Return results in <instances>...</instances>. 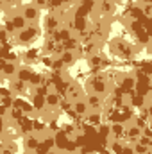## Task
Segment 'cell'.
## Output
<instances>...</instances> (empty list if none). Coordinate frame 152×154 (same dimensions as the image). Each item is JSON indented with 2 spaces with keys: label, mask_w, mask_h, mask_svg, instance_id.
<instances>
[{
  "label": "cell",
  "mask_w": 152,
  "mask_h": 154,
  "mask_svg": "<svg viewBox=\"0 0 152 154\" xmlns=\"http://www.w3.org/2000/svg\"><path fill=\"white\" fill-rule=\"evenodd\" d=\"M86 90L90 93H95V95H100L102 99L109 93V82L104 74H99V75H93L88 79L86 82Z\"/></svg>",
  "instance_id": "cell-1"
},
{
  "label": "cell",
  "mask_w": 152,
  "mask_h": 154,
  "mask_svg": "<svg viewBox=\"0 0 152 154\" xmlns=\"http://www.w3.org/2000/svg\"><path fill=\"white\" fill-rule=\"evenodd\" d=\"M41 36V29H39L36 23H27L22 31H18L16 32V41L20 43V45H31L32 41H36V39Z\"/></svg>",
  "instance_id": "cell-2"
},
{
  "label": "cell",
  "mask_w": 152,
  "mask_h": 154,
  "mask_svg": "<svg viewBox=\"0 0 152 154\" xmlns=\"http://www.w3.org/2000/svg\"><path fill=\"white\" fill-rule=\"evenodd\" d=\"M109 47H111V52H113L114 56H118L122 59H131L136 54V48L131 43H127V41H123V39H120V38L113 39Z\"/></svg>",
  "instance_id": "cell-3"
},
{
  "label": "cell",
  "mask_w": 152,
  "mask_h": 154,
  "mask_svg": "<svg viewBox=\"0 0 152 154\" xmlns=\"http://www.w3.org/2000/svg\"><path fill=\"white\" fill-rule=\"evenodd\" d=\"M22 16L25 18V22L27 23H36L39 20V16H41V11H39L36 5H23V9H22Z\"/></svg>",
  "instance_id": "cell-4"
},
{
  "label": "cell",
  "mask_w": 152,
  "mask_h": 154,
  "mask_svg": "<svg viewBox=\"0 0 152 154\" xmlns=\"http://www.w3.org/2000/svg\"><path fill=\"white\" fill-rule=\"evenodd\" d=\"M88 27H90V23H88V20H86L84 16H75V18L70 22V31L75 32V36H79L81 32H86Z\"/></svg>",
  "instance_id": "cell-5"
},
{
  "label": "cell",
  "mask_w": 152,
  "mask_h": 154,
  "mask_svg": "<svg viewBox=\"0 0 152 154\" xmlns=\"http://www.w3.org/2000/svg\"><path fill=\"white\" fill-rule=\"evenodd\" d=\"M39 142H41V138H39L38 133H27V134H23V149L27 152H32L38 147Z\"/></svg>",
  "instance_id": "cell-6"
},
{
  "label": "cell",
  "mask_w": 152,
  "mask_h": 154,
  "mask_svg": "<svg viewBox=\"0 0 152 154\" xmlns=\"http://www.w3.org/2000/svg\"><path fill=\"white\" fill-rule=\"evenodd\" d=\"M61 95L57 93V91H48L47 95H45V108H48V109H52V111H56L59 106H61Z\"/></svg>",
  "instance_id": "cell-7"
},
{
  "label": "cell",
  "mask_w": 152,
  "mask_h": 154,
  "mask_svg": "<svg viewBox=\"0 0 152 154\" xmlns=\"http://www.w3.org/2000/svg\"><path fill=\"white\" fill-rule=\"evenodd\" d=\"M13 108L20 109L23 115H32V113H34V108H32V104H31L29 100L22 99V97H16V99H13Z\"/></svg>",
  "instance_id": "cell-8"
},
{
  "label": "cell",
  "mask_w": 152,
  "mask_h": 154,
  "mask_svg": "<svg viewBox=\"0 0 152 154\" xmlns=\"http://www.w3.org/2000/svg\"><path fill=\"white\" fill-rule=\"evenodd\" d=\"M84 100H86V104H88V108H90L91 111H100V109H102L104 99H102L100 95H95V93H88Z\"/></svg>",
  "instance_id": "cell-9"
},
{
  "label": "cell",
  "mask_w": 152,
  "mask_h": 154,
  "mask_svg": "<svg viewBox=\"0 0 152 154\" xmlns=\"http://www.w3.org/2000/svg\"><path fill=\"white\" fill-rule=\"evenodd\" d=\"M65 95H66V100H70V102H75L79 99H82V91H81L79 84H75V82L68 84V88L65 90Z\"/></svg>",
  "instance_id": "cell-10"
},
{
  "label": "cell",
  "mask_w": 152,
  "mask_h": 154,
  "mask_svg": "<svg viewBox=\"0 0 152 154\" xmlns=\"http://www.w3.org/2000/svg\"><path fill=\"white\" fill-rule=\"evenodd\" d=\"M140 136H141V129H140L134 122H131V124L125 125V138H127L131 143H134Z\"/></svg>",
  "instance_id": "cell-11"
},
{
  "label": "cell",
  "mask_w": 152,
  "mask_h": 154,
  "mask_svg": "<svg viewBox=\"0 0 152 154\" xmlns=\"http://www.w3.org/2000/svg\"><path fill=\"white\" fill-rule=\"evenodd\" d=\"M61 27V20H59V16H56V14H48L47 16V20H45V25H43V29L48 32V34H52L54 31H57Z\"/></svg>",
  "instance_id": "cell-12"
},
{
  "label": "cell",
  "mask_w": 152,
  "mask_h": 154,
  "mask_svg": "<svg viewBox=\"0 0 152 154\" xmlns=\"http://www.w3.org/2000/svg\"><path fill=\"white\" fill-rule=\"evenodd\" d=\"M109 133H111V138L113 140H123L125 138V124L123 122H114V124H111Z\"/></svg>",
  "instance_id": "cell-13"
},
{
  "label": "cell",
  "mask_w": 152,
  "mask_h": 154,
  "mask_svg": "<svg viewBox=\"0 0 152 154\" xmlns=\"http://www.w3.org/2000/svg\"><path fill=\"white\" fill-rule=\"evenodd\" d=\"M16 70H18V63H11V61H4V63H0L2 77H13V79H14Z\"/></svg>",
  "instance_id": "cell-14"
},
{
  "label": "cell",
  "mask_w": 152,
  "mask_h": 154,
  "mask_svg": "<svg viewBox=\"0 0 152 154\" xmlns=\"http://www.w3.org/2000/svg\"><path fill=\"white\" fill-rule=\"evenodd\" d=\"M72 109H74V113H75L77 116H81V118H84V116L88 115V111H90V108H88V104H86L84 99L75 100V102L72 104Z\"/></svg>",
  "instance_id": "cell-15"
},
{
  "label": "cell",
  "mask_w": 152,
  "mask_h": 154,
  "mask_svg": "<svg viewBox=\"0 0 152 154\" xmlns=\"http://www.w3.org/2000/svg\"><path fill=\"white\" fill-rule=\"evenodd\" d=\"M59 59H61V63L65 66H72L77 61V52L75 50H63L61 56H59Z\"/></svg>",
  "instance_id": "cell-16"
},
{
  "label": "cell",
  "mask_w": 152,
  "mask_h": 154,
  "mask_svg": "<svg viewBox=\"0 0 152 154\" xmlns=\"http://www.w3.org/2000/svg\"><path fill=\"white\" fill-rule=\"evenodd\" d=\"M104 63H106V59L97 52V54H91V56H88V65L93 68V70H99L100 66H104Z\"/></svg>",
  "instance_id": "cell-17"
},
{
  "label": "cell",
  "mask_w": 152,
  "mask_h": 154,
  "mask_svg": "<svg viewBox=\"0 0 152 154\" xmlns=\"http://www.w3.org/2000/svg\"><path fill=\"white\" fill-rule=\"evenodd\" d=\"M16 125H18V129H20L23 134H27V133H32V120L25 118L23 115L16 120Z\"/></svg>",
  "instance_id": "cell-18"
},
{
  "label": "cell",
  "mask_w": 152,
  "mask_h": 154,
  "mask_svg": "<svg viewBox=\"0 0 152 154\" xmlns=\"http://www.w3.org/2000/svg\"><path fill=\"white\" fill-rule=\"evenodd\" d=\"M100 13L102 14H106V16H109V14H113L114 9H116V2L114 0H100Z\"/></svg>",
  "instance_id": "cell-19"
},
{
  "label": "cell",
  "mask_w": 152,
  "mask_h": 154,
  "mask_svg": "<svg viewBox=\"0 0 152 154\" xmlns=\"http://www.w3.org/2000/svg\"><path fill=\"white\" fill-rule=\"evenodd\" d=\"M9 88H11V93L22 95V93H25V90H27V82H22V81H18V79H13L11 84H9Z\"/></svg>",
  "instance_id": "cell-20"
},
{
  "label": "cell",
  "mask_w": 152,
  "mask_h": 154,
  "mask_svg": "<svg viewBox=\"0 0 152 154\" xmlns=\"http://www.w3.org/2000/svg\"><path fill=\"white\" fill-rule=\"evenodd\" d=\"M86 118V122L88 124H91V125H95V127H99L100 124H102V113L100 111H88V115L84 116Z\"/></svg>",
  "instance_id": "cell-21"
},
{
  "label": "cell",
  "mask_w": 152,
  "mask_h": 154,
  "mask_svg": "<svg viewBox=\"0 0 152 154\" xmlns=\"http://www.w3.org/2000/svg\"><path fill=\"white\" fill-rule=\"evenodd\" d=\"M11 23H13V27H14V31L18 32V31H22L25 25H27V22H25V18L22 16V13H16V14H13L11 18Z\"/></svg>",
  "instance_id": "cell-22"
},
{
  "label": "cell",
  "mask_w": 152,
  "mask_h": 154,
  "mask_svg": "<svg viewBox=\"0 0 152 154\" xmlns=\"http://www.w3.org/2000/svg\"><path fill=\"white\" fill-rule=\"evenodd\" d=\"M31 75H32V70H31V68H27V66H18V70H16V75H14V79L22 81V82H29Z\"/></svg>",
  "instance_id": "cell-23"
},
{
  "label": "cell",
  "mask_w": 152,
  "mask_h": 154,
  "mask_svg": "<svg viewBox=\"0 0 152 154\" xmlns=\"http://www.w3.org/2000/svg\"><path fill=\"white\" fill-rule=\"evenodd\" d=\"M66 143H68L66 133H65V131H57V134L54 136V145H56V149H65Z\"/></svg>",
  "instance_id": "cell-24"
},
{
  "label": "cell",
  "mask_w": 152,
  "mask_h": 154,
  "mask_svg": "<svg viewBox=\"0 0 152 154\" xmlns=\"http://www.w3.org/2000/svg\"><path fill=\"white\" fill-rule=\"evenodd\" d=\"M56 45H57V43H56L54 39L48 36V38L45 39L43 47H41V52H43L45 56H52V54H54V50H56Z\"/></svg>",
  "instance_id": "cell-25"
},
{
  "label": "cell",
  "mask_w": 152,
  "mask_h": 154,
  "mask_svg": "<svg viewBox=\"0 0 152 154\" xmlns=\"http://www.w3.org/2000/svg\"><path fill=\"white\" fill-rule=\"evenodd\" d=\"M39 56H41V54H39L38 48H31V50H27L22 57H23L25 63H36V61L39 59Z\"/></svg>",
  "instance_id": "cell-26"
},
{
  "label": "cell",
  "mask_w": 152,
  "mask_h": 154,
  "mask_svg": "<svg viewBox=\"0 0 152 154\" xmlns=\"http://www.w3.org/2000/svg\"><path fill=\"white\" fill-rule=\"evenodd\" d=\"M61 45H63L65 50H75V48H79V38H77L75 34H72L70 38L66 39V41H63Z\"/></svg>",
  "instance_id": "cell-27"
},
{
  "label": "cell",
  "mask_w": 152,
  "mask_h": 154,
  "mask_svg": "<svg viewBox=\"0 0 152 154\" xmlns=\"http://www.w3.org/2000/svg\"><path fill=\"white\" fill-rule=\"evenodd\" d=\"M27 84H29V86H34V88L43 86V84H45V75L32 72V75H31V79H29V82H27Z\"/></svg>",
  "instance_id": "cell-28"
},
{
  "label": "cell",
  "mask_w": 152,
  "mask_h": 154,
  "mask_svg": "<svg viewBox=\"0 0 152 154\" xmlns=\"http://www.w3.org/2000/svg\"><path fill=\"white\" fill-rule=\"evenodd\" d=\"M31 104H32L34 111H43V109H45V97L36 93V95L32 97V102H31Z\"/></svg>",
  "instance_id": "cell-29"
},
{
  "label": "cell",
  "mask_w": 152,
  "mask_h": 154,
  "mask_svg": "<svg viewBox=\"0 0 152 154\" xmlns=\"http://www.w3.org/2000/svg\"><path fill=\"white\" fill-rule=\"evenodd\" d=\"M123 140H111V143H109V149H111V152L113 154H122L123 151Z\"/></svg>",
  "instance_id": "cell-30"
},
{
  "label": "cell",
  "mask_w": 152,
  "mask_h": 154,
  "mask_svg": "<svg viewBox=\"0 0 152 154\" xmlns=\"http://www.w3.org/2000/svg\"><path fill=\"white\" fill-rule=\"evenodd\" d=\"M47 129V125L41 122V120H32V133H38V134H43Z\"/></svg>",
  "instance_id": "cell-31"
},
{
  "label": "cell",
  "mask_w": 152,
  "mask_h": 154,
  "mask_svg": "<svg viewBox=\"0 0 152 154\" xmlns=\"http://www.w3.org/2000/svg\"><path fill=\"white\" fill-rule=\"evenodd\" d=\"M140 7H141V13L145 14V18H150V16H152V5H150V2H147V0H145Z\"/></svg>",
  "instance_id": "cell-32"
},
{
  "label": "cell",
  "mask_w": 152,
  "mask_h": 154,
  "mask_svg": "<svg viewBox=\"0 0 152 154\" xmlns=\"http://www.w3.org/2000/svg\"><path fill=\"white\" fill-rule=\"evenodd\" d=\"M132 149H134V154H147V151H150V147H145V145H141L138 142L132 143Z\"/></svg>",
  "instance_id": "cell-33"
},
{
  "label": "cell",
  "mask_w": 152,
  "mask_h": 154,
  "mask_svg": "<svg viewBox=\"0 0 152 154\" xmlns=\"http://www.w3.org/2000/svg\"><path fill=\"white\" fill-rule=\"evenodd\" d=\"M0 104H4L5 108H13V95H5V97H0Z\"/></svg>",
  "instance_id": "cell-34"
},
{
  "label": "cell",
  "mask_w": 152,
  "mask_h": 154,
  "mask_svg": "<svg viewBox=\"0 0 152 154\" xmlns=\"http://www.w3.org/2000/svg\"><path fill=\"white\" fill-rule=\"evenodd\" d=\"M136 142H138V143H141V145H145V147H152V138H150V136H143V134H141Z\"/></svg>",
  "instance_id": "cell-35"
},
{
  "label": "cell",
  "mask_w": 152,
  "mask_h": 154,
  "mask_svg": "<svg viewBox=\"0 0 152 154\" xmlns=\"http://www.w3.org/2000/svg\"><path fill=\"white\" fill-rule=\"evenodd\" d=\"M122 86H123L125 90H131V88L134 86V77H123V81H122Z\"/></svg>",
  "instance_id": "cell-36"
},
{
  "label": "cell",
  "mask_w": 152,
  "mask_h": 154,
  "mask_svg": "<svg viewBox=\"0 0 152 154\" xmlns=\"http://www.w3.org/2000/svg\"><path fill=\"white\" fill-rule=\"evenodd\" d=\"M48 151H50V149H48V147H47V145H45L43 142H39V143H38V147H36V149H34L32 152H34V154H47Z\"/></svg>",
  "instance_id": "cell-37"
},
{
  "label": "cell",
  "mask_w": 152,
  "mask_h": 154,
  "mask_svg": "<svg viewBox=\"0 0 152 154\" xmlns=\"http://www.w3.org/2000/svg\"><path fill=\"white\" fill-rule=\"evenodd\" d=\"M7 39H9L7 31H5L4 27H0V47H2V45H5V43H7Z\"/></svg>",
  "instance_id": "cell-38"
},
{
  "label": "cell",
  "mask_w": 152,
  "mask_h": 154,
  "mask_svg": "<svg viewBox=\"0 0 152 154\" xmlns=\"http://www.w3.org/2000/svg\"><path fill=\"white\" fill-rule=\"evenodd\" d=\"M39 59L43 61V65H45V66L52 68V61H54V57H52V56H45V54H43V56H39Z\"/></svg>",
  "instance_id": "cell-39"
},
{
  "label": "cell",
  "mask_w": 152,
  "mask_h": 154,
  "mask_svg": "<svg viewBox=\"0 0 152 154\" xmlns=\"http://www.w3.org/2000/svg\"><path fill=\"white\" fill-rule=\"evenodd\" d=\"M63 68H65V65L61 63V59H59V57L52 61V70H57V72H59V70H63Z\"/></svg>",
  "instance_id": "cell-40"
},
{
  "label": "cell",
  "mask_w": 152,
  "mask_h": 154,
  "mask_svg": "<svg viewBox=\"0 0 152 154\" xmlns=\"http://www.w3.org/2000/svg\"><path fill=\"white\" fill-rule=\"evenodd\" d=\"M32 5H36L39 11H41V9H45V7H48V0H34Z\"/></svg>",
  "instance_id": "cell-41"
},
{
  "label": "cell",
  "mask_w": 152,
  "mask_h": 154,
  "mask_svg": "<svg viewBox=\"0 0 152 154\" xmlns=\"http://www.w3.org/2000/svg\"><path fill=\"white\" fill-rule=\"evenodd\" d=\"M4 29L7 31V34H13V32H16L14 31V27H13V23H11V20L7 18V22H5V25H4Z\"/></svg>",
  "instance_id": "cell-42"
},
{
  "label": "cell",
  "mask_w": 152,
  "mask_h": 154,
  "mask_svg": "<svg viewBox=\"0 0 152 154\" xmlns=\"http://www.w3.org/2000/svg\"><path fill=\"white\" fill-rule=\"evenodd\" d=\"M122 154H134L132 143H125V145H123V151H122Z\"/></svg>",
  "instance_id": "cell-43"
},
{
  "label": "cell",
  "mask_w": 152,
  "mask_h": 154,
  "mask_svg": "<svg viewBox=\"0 0 152 154\" xmlns=\"http://www.w3.org/2000/svg\"><path fill=\"white\" fill-rule=\"evenodd\" d=\"M5 115H9V108H5L4 104H0V116L4 118Z\"/></svg>",
  "instance_id": "cell-44"
},
{
  "label": "cell",
  "mask_w": 152,
  "mask_h": 154,
  "mask_svg": "<svg viewBox=\"0 0 152 154\" xmlns=\"http://www.w3.org/2000/svg\"><path fill=\"white\" fill-rule=\"evenodd\" d=\"M4 129H5V122H4V118L0 116V136L4 134Z\"/></svg>",
  "instance_id": "cell-45"
},
{
  "label": "cell",
  "mask_w": 152,
  "mask_h": 154,
  "mask_svg": "<svg viewBox=\"0 0 152 154\" xmlns=\"http://www.w3.org/2000/svg\"><path fill=\"white\" fill-rule=\"evenodd\" d=\"M47 154H63V152H61L59 149H50V151H48Z\"/></svg>",
  "instance_id": "cell-46"
},
{
  "label": "cell",
  "mask_w": 152,
  "mask_h": 154,
  "mask_svg": "<svg viewBox=\"0 0 152 154\" xmlns=\"http://www.w3.org/2000/svg\"><path fill=\"white\" fill-rule=\"evenodd\" d=\"M16 0H4V4H14Z\"/></svg>",
  "instance_id": "cell-47"
},
{
  "label": "cell",
  "mask_w": 152,
  "mask_h": 154,
  "mask_svg": "<svg viewBox=\"0 0 152 154\" xmlns=\"http://www.w3.org/2000/svg\"><path fill=\"white\" fill-rule=\"evenodd\" d=\"M2 5H4V0H0V7H2Z\"/></svg>",
  "instance_id": "cell-48"
},
{
  "label": "cell",
  "mask_w": 152,
  "mask_h": 154,
  "mask_svg": "<svg viewBox=\"0 0 152 154\" xmlns=\"http://www.w3.org/2000/svg\"><path fill=\"white\" fill-rule=\"evenodd\" d=\"M147 154H152V151H147Z\"/></svg>",
  "instance_id": "cell-49"
},
{
  "label": "cell",
  "mask_w": 152,
  "mask_h": 154,
  "mask_svg": "<svg viewBox=\"0 0 152 154\" xmlns=\"http://www.w3.org/2000/svg\"><path fill=\"white\" fill-rule=\"evenodd\" d=\"M25 154H34V152H27V151H25Z\"/></svg>",
  "instance_id": "cell-50"
},
{
  "label": "cell",
  "mask_w": 152,
  "mask_h": 154,
  "mask_svg": "<svg viewBox=\"0 0 152 154\" xmlns=\"http://www.w3.org/2000/svg\"><path fill=\"white\" fill-rule=\"evenodd\" d=\"M0 97H2V88H0Z\"/></svg>",
  "instance_id": "cell-51"
},
{
  "label": "cell",
  "mask_w": 152,
  "mask_h": 154,
  "mask_svg": "<svg viewBox=\"0 0 152 154\" xmlns=\"http://www.w3.org/2000/svg\"><path fill=\"white\" fill-rule=\"evenodd\" d=\"M70 154H74V152H70Z\"/></svg>",
  "instance_id": "cell-52"
}]
</instances>
